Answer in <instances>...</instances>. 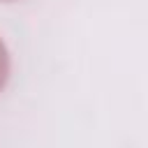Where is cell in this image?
Masks as SVG:
<instances>
[{"mask_svg": "<svg viewBox=\"0 0 148 148\" xmlns=\"http://www.w3.org/2000/svg\"><path fill=\"white\" fill-rule=\"evenodd\" d=\"M7 79H9V53L5 42L0 39V90L7 86Z\"/></svg>", "mask_w": 148, "mask_h": 148, "instance_id": "obj_1", "label": "cell"}]
</instances>
